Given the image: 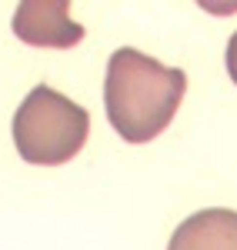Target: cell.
Returning a JSON list of instances; mask_svg holds the SVG:
<instances>
[{
    "mask_svg": "<svg viewBox=\"0 0 237 250\" xmlns=\"http://www.w3.org/2000/svg\"><path fill=\"white\" fill-rule=\"evenodd\" d=\"M187 94V74L164 67L134 47H120L107 60L104 107L107 120L127 144H147L160 137Z\"/></svg>",
    "mask_w": 237,
    "mask_h": 250,
    "instance_id": "6da1fadb",
    "label": "cell"
},
{
    "mask_svg": "<svg viewBox=\"0 0 237 250\" xmlns=\"http://www.w3.org/2000/svg\"><path fill=\"white\" fill-rule=\"evenodd\" d=\"M90 134V114L70 97L37 83L14 114V144L27 164L60 167L84 150Z\"/></svg>",
    "mask_w": 237,
    "mask_h": 250,
    "instance_id": "7a4b0ae2",
    "label": "cell"
},
{
    "mask_svg": "<svg viewBox=\"0 0 237 250\" xmlns=\"http://www.w3.org/2000/svg\"><path fill=\"white\" fill-rule=\"evenodd\" d=\"M14 34L30 47L67 50L84 40V27L70 20L67 0H23L14 10Z\"/></svg>",
    "mask_w": 237,
    "mask_h": 250,
    "instance_id": "3957f363",
    "label": "cell"
},
{
    "mask_svg": "<svg viewBox=\"0 0 237 250\" xmlns=\"http://www.w3.org/2000/svg\"><path fill=\"white\" fill-rule=\"evenodd\" d=\"M167 250H237V210L207 207L191 213L171 233Z\"/></svg>",
    "mask_w": 237,
    "mask_h": 250,
    "instance_id": "277c9868",
    "label": "cell"
},
{
    "mask_svg": "<svg viewBox=\"0 0 237 250\" xmlns=\"http://www.w3.org/2000/svg\"><path fill=\"white\" fill-rule=\"evenodd\" d=\"M227 74H231V80L237 83V34L231 37V43H227Z\"/></svg>",
    "mask_w": 237,
    "mask_h": 250,
    "instance_id": "5b68a950",
    "label": "cell"
}]
</instances>
